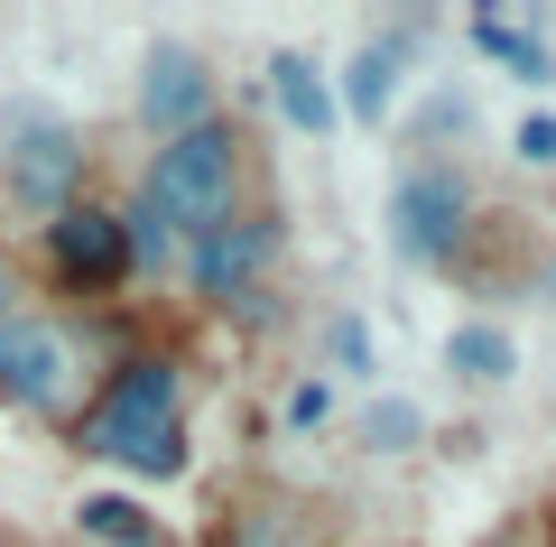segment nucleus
Segmentation results:
<instances>
[{
  "label": "nucleus",
  "mask_w": 556,
  "mask_h": 547,
  "mask_svg": "<svg viewBox=\"0 0 556 547\" xmlns=\"http://www.w3.org/2000/svg\"><path fill=\"white\" fill-rule=\"evenodd\" d=\"M75 455H93V464H121L139 473V483H177L195 455H186V372L167 362V352H121L112 372L93 381V399H84L75 427Z\"/></svg>",
  "instance_id": "nucleus-1"
},
{
  "label": "nucleus",
  "mask_w": 556,
  "mask_h": 547,
  "mask_svg": "<svg viewBox=\"0 0 556 547\" xmlns=\"http://www.w3.org/2000/svg\"><path fill=\"white\" fill-rule=\"evenodd\" d=\"M241 196H251V158H241V130L232 121H204V130L186 139H159V158H149V176H139V204L186 241L223 233V223L241 214Z\"/></svg>",
  "instance_id": "nucleus-2"
},
{
  "label": "nucleus",
  "mask_w": 556,
  "mask_h": 547,
  "mask_svg": "<svg viewBox=\"0 0 556 547\" xmlns=\"http://www.w3.org/2000/svg\"><path fill=\"white\" fill-rule=\"evenodd\" d=\"M84 399H93V362H84L75 325L47 307L0 315V409L47 418V427H75Z\"/></svg>",
  "instance_id": "nucleus-3"
},
{
  "label": "nucleus",
  "mask_w": 556,
  "mask_h": 547,
  "mask_svg": "<svg viewBox=\"0 0 556 547\" xmlns=\"http://www.w3.org/2000/svg\"><path fill=\"white\" fill-rule=\"evenodd\" d=\"M84 167H93L84 130L65 112H47L38 94H20L10 112H0V196L20 204L38 233L65 214V204H84Z\"/></svg>",
  "instance_id": "nucleus-4"
},
{
  "label": "nucleus",
  "mask_w": 556,
  "mask_h": 547,
  "mask_svg": "<svg viewBox=\"0 0 556 547\" xmlns=\"http://www.w3.org/2000/svg\"><path fill=\"white\" fill-rule=\"evenodd\" d=\"M390 241H399V260H417V270L464 260V241H473V186H464L445 158L408 167L399 196H390Z\"/></svg>",
  "instance_id": "nucleus-5"
},
{
  "label": "nucleus",
  "mask_w": 556,
  "mask_h": 547,
  "mask_svg": "<svg viewBox=\"0 0 556 547\" xmlns=\"http://www.w3.org/2000/svg\"><path fill=\"white\" fill-rule=\"evenodd\" d=\"M269 260H278V214H269V204H241L223 233L186 241L177 270H186V288H195L204 307H251L260 278H269Z\"/></svg>",
  "instance_id": "nucleus-6"
},
{
  "label": "nucleus",
  "mask_w": 556,
  "mask_h": 547,
  "mask_svg": "<svg viewBox=\"0 0 556 547\" xmlns=\"http://www.w3.org/2000/svg\"><path fill=\"white\" fill-rule=\"evenodd\" d=\"M47 278H56L65 297H121L130 288V233H121V204H65L56 223H47Z\"/></svg>",
  "instance_id": "nucleus-7"
},
{
  "label": "nucleus",
  "mask_w": 556,
  "mask_h": 547,
  "mask_svg": "<svg viewBox=\"0 0 556 547\" xmlns=\"http://www.w3.org/2000/svg\"><path fill=\"white\" fill-rule=\"evenodd\" d=\"M139 121H149L159 139H186V130H204V121H223L214 112V65H204L195 47L159 38L149 57H139Z\"/></svg>",
  "instance_id": "nucleus-8"
},
{
  "label": "nucleus",
  "mask_w": 556,
  "mask_h": 547,
  "mask_svg": "<svg viewBox=\"0 0 556 547\" xmlns=\"http://www.w3.org/2000/svg\"><path fill=\"white\" fill-rule=\"evenodd\" d=\"M269 102L298 121L306 139H325V130L343 121V112H334V84H325V75H316V57H298V47H278V57H269Z\"/></svg>",
  "instance_id": "nucleus-9"
},
{
  "label": "nucleus",
  "mask_w": 556,
  "mask_h": 547,
  "mask_svg": "<svg viewBox=\"0 0 556 547\" xmlns=\"http://www.w3.org/2000/svg\"><path fill=\"white\" fill-rule=\"evenodd\" d=\"M75 538L84 547H167V529H159V510L130 501V492H84L75 501Z\"/></svg>",
  "instance_id": "nucleus-10"
},
{
  "label": "nucleus",
  "mask_w": 556,
  "mask_h": 547,
  "mask_svg": "<svg viewBox=\"0 0 556 547\" xmlns=\"http://www.w3.org/2000/svg\"><path fill=\"white\" fill-rule=\"evenodd\" d=\"M399 65H408V38H371V47H353L334 112H353V121H390V102H399Z\"/></svg>",
  "instance_id": "nucleus-11"
},
{
  "label": "nucleus",
  "mask_w": 556,
  "mask_h": 547,
  "mask_svg": "<svg viewBox=\"0 0 556 547\" xmlns=\"http://www.w3.org/2000/svg\"><path fill=\"white\" fill-rule=\"evenodd\" d=\"M445 372H455V381H473V390H501V381L519 372L510 325H455V334H445Z\"/></svg>",
  "instance_id": "nucleus-12"
},
{
  "label": "nucleus",
  "mask_w": 556,
  "mask_h": 547,
  "mask_svg": "<svg viewBox=\"0 0 556 547\" xmlns=\"http://www.w3.org/2000/svg\"><path fill=\"white\" fill-rule=\"evenodd\" d=\"M214 547H306V529L288 520L278 501H241V510H223Z\"/></svg>",
  "instance_id": "nucleus-13"
},
{
  "label": "nucleus",
  "mask_w": 556,
  "mask_h": 547,
  "mask_svg": "<svg viewBox=\"0 0 556 547\" xmlns=\"http://www.w3.org/2000/svg\"><path fill=\"white\" fill-rule=\"evenodd\" d=\"M417 436H427V409L417 399H371V418H362V446L371 455H408Z\"/></svg>",
  "instance_id": "nucleus-14"
},
{
  "label": "nucleus",
  "mask_w": 556,
  "mask_h": 547,
  "mask_svg": "<svg viewBox=\"0 0 556 547\" xmlns=\"http://www.w3.org/2000/svg\"><path fill=\"white\" fill-rule=\"evenodd\" d=\"M473 38L492 47L501 65H519V84H547V75H556V65H547V47H538V38H519V28H501V20H473Z\"/></svg>",
  "instance_id": "nucleus-15"
},
{
  "label": "nucleus",
  "mask_w": 556,
  "mask_h": 547,
  "mask_svg": "<svg viewBox=\"0 0 556 547\" xmlns=\"http://www.w3.org/2000/svg\"><path fill=\"white\" fill-rule=\"evenodd\" d=\"M519 158H529V167H556V112H529V121H519Z\"/></svg>",
  "instance_id": "nucleus-16"
},
{
  "label": "nucleus",
  "mask_w": 556,
  "mask_h": 547,
  "mask_svg": "<svg viewBox=\"0 0 556 547\" xmlns=\"http://www.w3.org/2000/svg\"><path fill=\"white\" fill-rule=\"evenodd\" d=\"M325 409H334V390H325V381H298V390H288V418H298V427H316Z\"/></svg>",
  "instance_id": "nucleus-17"
},
{
  "label": "nucleus",
  "mask_w": 556,
  "mask_h": 547,
  "mask_svg": "<svg viewBox=\"0 0 556 547\" xmlns=\"http://www.w3.org/2000/svg\"><path fill=\"white\" fill-rule=\"evenodd\" d=\"M20 307H28V278H20V260L0 251V315H20Z\"/></svg>",
  "instance_id": "nucleus-18"
},
{
  "label": "nucleus",
  "mask_w": 556,
  "mask_h": 547,
  "mask_svg": "<svg viewBox=\"0 0 556 547\" xmlns=\"http://www.w3.org/2000/svg\"><path fill=\"white\" fill-rule=\"evenodd\" d=\"M334 352L353 362V372H371V334H362V325H334Z\"/></svg>",
  "instance_id": "nucleus-19"
}]
</instances>
